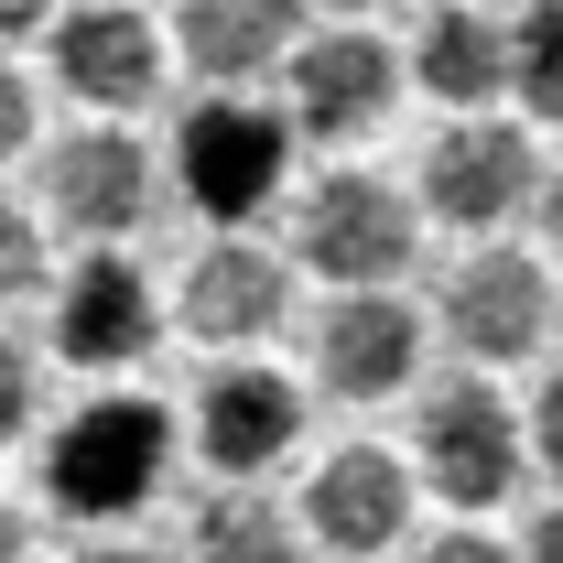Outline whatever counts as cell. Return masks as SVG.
<instances>
[{"instance_id": "25", "label": "cell", "mask_w": 563, "mask_h": 563, "mask_svg": "<svg viewBox=\"0 0 563 563\" xmlns=\"http://www.w3.org/2000/svg\"><path fill=\"white\" fill-rule=\"evenodd\" d=\"M520 563H563V498L531 520V542H520Z\"/></svg>"}, {"instance_id": "19", "label": "cell", "mask_w": 563, "mask_h": 563, "mask_svg": "<svg viewBox=\"0 0 563 563\" xmlns=\"http://www.w3.org/2000/svg\"><path fill=\"white\" fill-rule=\"evenodd\" d=\"M33 282H44V228H33V217L0 196V303H22Z\"/></svg>"}, {"instance_id": "4", "label": "cell", "mask_w": 563, "mask_h": 563, "mask_svg": "<svg viewBox=\"0 0 563 563\" xmlns=\"http://www.w3.org/2000/svg\"><path fill=\"white\" fill-rule=\"evenodd\" d=\"M412 488H433L444 509H498V498L531 477V433H520V401L498 379H422L412 390Z\"/></svg>"}, {"instance_id": "2", "label": "cell", "mask_w": 563, "mask_h": 563, "mask_svg": "<svg viewBox=\"0 0 563 563\" xmlns=\"http://www.w3.org/2000/svg\"><path fill=\"white\" fill-rule=\"evenodd\" d=\"M292 120H282L272 98H196L185 120H174V196L207 217L217 239H250L261 217L282 207V185H292Z\"/></svg>"}, {"instance_id": "11", "label": "cell", "mask_w": 563, "mask_h": 563, "mask_svg": "<svg viewBox=\"0 0 563 563\" xmlns=\"http://www.w3.org/2000/svg\"><path fill=\"white\" fill-rule=\"evenodd\" d=\"M303 444V379L272 357H217L196 390V455L217 488H261L282 455Z\"/></svg>"}, {"instance_id": "27", "label": "cell", "mask_w": 563, "mask_h": 563, "mask_svg": "<svg viewBox=\"0 0 563 563\" xmlns=\"http://www.w3.org/2000/svg\"><path fill=\"white\" fill-rule=\"evenodd\" d=\"M76 563H163V553H131V542H109V553H76Z\"/></svg>"}, {"instance_id": "23", "label": "cell", "mask_w": 563, "mask_h": 563, "mask_svg": "<svg viewBox=\"0 0 563 563\" xmlns=\"http://www.w3.org/2000/svg\"><path fill=\"white\" fill-rule=\"evenodd\" d=\"M33 152V87H22V66L0 55V163H22Z\"/></svg>"}, {"instance_id": "22", "label": "cell", "mask_w": 563, "mask_h": 563, "mask_svg": "<svg viewBox=\"0 0 563 563\" xmlns=\"http://www.w3.org/2000/svg\"><path fill=\"white\" fill-rule=\"evenodd\" d=\"M412 563H520L498 531H477V520H455V531H433V542H412Z\"/></svg>"}, {"instance_id": "1", "label": "cell", "mask_w": 563, "mask_h": 563, "mask_svg": "<svg viewBox=\"0 0 563 563\" xmlns=\"http://www.w3.org/2000/svg\"><path fill=\"white\" fill-rule=\"evenodd\" d=\"M292 282L314 272L325 292H401L422 261V217L390 174H357V163H325L303 196H292V239H282Z\"/></svg>"}, {"instance_id": "26", "label": "cell", "mask_w": 563, "mask_h": 563, "mask_svg": "<svg viewBox=\"0 0 563 563\" xmlns=\"http://www.w3.org/2000/svg\"><path fill=\"white\" fill-rule=\"evenodd\" d=\"M0 563H33V520H22L11 498H0Z\"/></svg>"}, {"instance_id": "15", "label": "cell", "mask_w": 563, "mask_h": 563, "mask_svg": "<svg viewBox=\"0 0 563 563\" xmlns=\"http://www.w3.org/2000/svg\"><path fill=\"white\" fill-rule=\"evenodd\" d=\"M152 336H163V303H152L141 261L87 250V261L55 282V357H66V368H131V357H152Z\"/></svg>"}, {"instance_id": "12", "label": "cell", "mask_w": 563, "mask_h": 563, "mask_svg": "<svg viewBox=\"0 0 563 563\" xmlns=\"http://www.w3.org/2000/svg\"><path fill=\"white\" fill-rule=\"evenodd\" d=\"M292 531L314 553H347V563L412 542V466L390 444H325L303 466V488H292Z\"/></svg>"}, {"instance_id": "24", "label": "cell", "mask_w": 563, "mask_h": 563, "mask_svg": "<svg viewBox=\"0 0 563 563\" xmlns=\"http://www.w3.org/2000/svg\"><path fill=\"white\" fill-rule=\"evenodd\" d=\"M531 228L563 250V163H542V196H531Z\"/></svg>"}, {"instance_id": "3", "label": "cell", "mask_w": 563, "mask_h": 563, "mask_svg": "<svg viewBox=\"0 0 563 563\" xmlns=\"http://www.w3.org/2000/svg\"><path fill=\"white\" fill-rule=\"evenodd\" d=\"M174 477V412L141 401V390H98L55 422L44 444V498L66 520H131L141 498Z\"/></svg>"}, {"instance_id": "17", "label": "cell", "mask_w": 563, "mask_h": 563, "mask_svg": "<svg viewBox=\"0 0 563 563\" xmlns=\"http://www.w3.org/2000/svg\"><path fill=\"white\" fill-rule=\"evenodd\" d=\"M185 563H303V531H292V509L261 488H217L196 509V542Z\"/></svg>"}, {"instance_id": "7", "label": "cell", "mask_w": 563, "mask_h": 563, "mask_svg": "<svg viewBox=\"0 0 563 563\" xmlns=\"http://www.w3.org/2000/svg\"><path fill=\"white\" fill-rule=\"evenodd\" d=\"M390 98H401V44L379 33V22H303V44H292V66H282V120L292 141H368L390 120Z\"/></svg>"}, {"instance_id": "5", "label": "cell", "mask_w": 563, "mask_h": 563, "mask_svg": "<svg viewBox=\"0 0 563 563\" xmlns=\"http://www.w3.org/2000/svg\"><path fill=\"white\" fill-rule=\"evenodd\" d=\"M563 325V292L553 272L520 250V239H488V250H466L444 292H433V336L466 357V379H498V368H531V357L553 347Z\"/></svg>"}, {"instance_id": "21", "label": "cell", "mask_w": 563, "mask_h": 563, "mask_svg": "<svg viewBox=\"0 0 563 563\" xmlns=\"http://www.w3.org/2000/svg\"><path fill=\"white\" fill-rule=\"evenodd\" d=\"M33 401H44V379H33V357L0 336V444H22L33 433Z\"/></svg>"}, {"instance_id": "6", "label": "cell", "mask_w": 563, "mask_h": 563, "mask_svg": "<svg viewBox=\"0 0 563 563\" xmlns=\"http://www.w3.org/2000/svg\"><path fill=\"white\" fill-rule=\"evenodd\" d=\"M531 196H542V141L520 131V120H444V131L422 141V163H412V217L466 228L477 250L509 239L531 217Z\"/></svg>"}, {"instance_id": "13", "label": "cell", "mask_w": 563, "mask_h": 563, "mask_svg": "<svg viewBox=\"0 0 563 563\" xmlns=\"http://www.w3.org/2000/svg\"><path fill=\"white\" fill-rule=\"evenodd\" d=\"M174 314H185V336H196V347L261 357L282 325H292V261H282L272 239H207V250L185 261Z\"/></svg>"}, {"instance_id": "9", "label": "cell", "mask_w": 563, "mask_h": 563, "mask_svg": "<svg viewBox=\"0 0 563 563\" xmlns=\"http://www.w3.org/2000/svg\"><path fill=\"white\" fill-rule=\"evenodd\" d=\"M422 357H433V325L412 314V292H325L303 368H314L325 401L379 412V401H401V390L422 379Z\"/></svg>"}, {"instance_id": "14", "label": "cell", "mask_w": 563, "mask_h": 563, "mask_svg": "<svg viewBox=\"0 0 563 563\" xmlns=\"http://www.w3.org/2000/svg\"><path fill=\"white\" fill-rule=\"evenodd\" d=\"M163 44L196 66L207 98H261V87H282L292 44H303V11L292 0H185Z\"/></svg>"}, {"instance_id": "8", "label": "cell", "mask_w": 563, "mask_h": 563, "mask_svg": "<svg viewBox=\"0 0 563 563\" xmlns=\"http://www.w3.org/2000/svg\"><path fill=\"white\" fill-rule=\"evenodd\" d=\"M44 66H55V87H66L76 109H98L109 131H131V109L163 98L174 44H163V22H152V11L87 0V11H55V22H44Z\"/></svg>"}, {"instance_id": "16", "label": "cell", "mask_w": 563, "mask_h": 563, "mask_svg": "<svg viewBox=\"0 0 563 563\" xmlns=\"http://www.w3.org/2000/svg\"><path fill=\"white\" fill-rule=\"evenodd\" d=\"M401 87H422L444 120H498L509 98V22L498 11H422L412 44H401Z\"/></svg>"}, {"instance_id": "20", "label": "cell", "mask_w": 563, "mask_h": 563, "mask_svg": "<svg viewBox=\"0 0 563 563\" xmlns=\"http://www.w3.org/2000/svg\"><path fill=\"white\" fill-rule=\"evenodd\" d=\"M520 433H531V466H542V477L563 488V368L542 379V390H531V412H520Z\"/></svg>"}, {"instance_id": "18", "label": "cell", "mask_w": 563, "mask_h": 563, "mask_svg": "<svg viewBox=\"0 0 563 563\" xmlns=\"http://www.w3.org/2000/svg\"><path fill=\"white\" fill-rule=\"evenodd\" d=\"M509 98L542 131H563V0H542V11L509 22Z\"/></svg>"}, {"instance_id": "10", "label": "cell", "mask_w": 563, "mask_h": 563, "mask_svg": "<svg viewBox=\"0 0 563 563\" xmlns=\"http://www.w3.org/2000/svg\"><path fill=\"white\" fill-rule=\"evenodd\" d=\"M163 207V163H152V141L141 131H109V120H87L44 152V217L87 239V250H120L141 217Z\"/></svg>"}]
</instances>
